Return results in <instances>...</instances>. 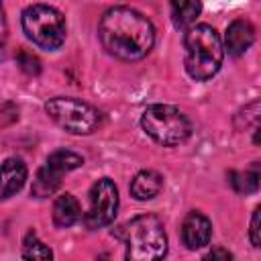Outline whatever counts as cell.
Instances as JSON below:
<instances>
[{
    "label": "cell",
    "mask_w": 261,
    "mask_h": 261,
    "mask_svg": "<svg viewBox=\"0 0 261 261\" xmlns=\"http://www.w3.org/2000/svg\"><path fill=\"white\" fill-rule=\"evenodd\" d=\"M161 190H163V177L153 169L139 171L130 181V196L139 202L155 198Z\"/></svg>",
    "instance_id": "cell-12"
},
{
    "label": "cell",
    "mask_w": 261,
    "mask_h": 261,
    "mask_svg": "<svg viewBox=\"0 0 261 261\" xmlns=\"http://www.w3.org/2000/svg\"><path fill=\"white\" fill-rule=\"evenodd\" d=\"M212 237V222L202 212H190L181 222V241L188 249L196 251L210 243Z\"/></svg>",
    "instance_id": "cell-9"
},
{
    "label": "cell",
    "mask_w": 261,
    "mask_h": 261,
    "mask_svg": "<svg viewBox=\"0 0 261 261\" xmlns=\"http://www.w3.org/2000/svg\"><path fill=\"white\" fill-rule=\"evenodd\" d=\"M22 257L24 259H51L53 251L37 237V232H27L22 241Z\"/></svg>",
    "instance_id": "cell-16"
},
{
    "label": "cell",
    "mask_w": 261,
    "mask_h": 261,
    "mask_svg": "<svg viewBox=\"0 0 261 261\" xmlns=\"http://www.w3.org/2000/svg\"><path fill=\"white\" fill-rule=\"evenodd\" d=\"M259 212H261V208L257 206V208L253 210V216H251V230H249V237H251L253 247H259V245H261V234H259Z\"/></svg>",
    "instance_id": "cell-20"
},
{
    "label": "cell",
    "mask_w": 261,
    "mask_h": 261,
    "mask_svg": "<svg viewBox=\"0 0 261 261\" xmlns=\"http://www.w3.org/2000/svg\"><path fill=\"white\" fill-rule=\"evenodd\" d=\"M24 35L41 49L55 51L65 43V18L63 14L47 4H33L22 12Z\"/></svg>",
    "instance_id": "cell-5"
},
{
    "label": "cell",
    "mask_w": 261,
    "mask_h": 261,
    "mask_svg": "<svg viewBox=\"0 0 261 261\" xmlns=\"http://www.w3.org/2000/svg\"><path fill=\"white\" fill-rule=\"evenodd\" d=\"M6 43H8V22H6V12L0 0V59L6 55Z\"/></svg>",
    "instance_id": "cell-19"
},
{
    "label": "cell",
    "mask_w": 261,
    "mask_h": 261,
    "mask_svg": "<svg viewBox=\"0 0 261 261\" xmlns=\"http://www.w3.org/2000/svg\"><path fill=\"white\" fill-rule=\"evenodd\" d=\"M186 71L196 82H206L214 77L222 65L224 49L220 35L210 24H192L186 29Z\"/></svg>",
    "instance_id": "cell-2"
},
{
    "label": "cell",
    "mask_w": 261,
    "mask_h": 261,
    "mask_svg": "<svg viewBox=\"0 0 261 261\" xmlns=\"http://www.w3.org/2000/svg\"><path fill=\"white\" fill-rule=\"evenodd\" d=\"M16 63H18V67H20L24 73H29V75H37V73L41 71V61H39V57L33 55L31 51H27V49H20V51L16 53Z\"/></svg>",
    "instance_id": "cell-17"
},
{
    "label": "cell",
    "mask_w": 261,
    "mask_h": 261,
    "mask_svg": "<svg viewBox=\"0 0 261 261\" xmlns=\"http://www.w3.org/2000/svg\"><path fill=\"white\" fill-rule=\"evenodd\" d=\"M27 181V165L18 157H10L0 165V200H6L22 190Z\"/></svg>",
    "instance_id": "cell-10"
},
{
    "label": "cell",
    "mask_w": 261,
    "mask_h": 261,
    "mask_svg": "<svg viewBox=\"0 0 261 261\" xmlns=\"http://www.w3.org/2000/svg\"><path fill=\"white\" fill-rule=\"evenodd\" d=\"M228 184L239 194H253L259 188V173L257 171H230Z\"/></svg>",
    "instance_id": "cell-15"
},
{
    "label": "cell",
    "mask_w": 261,
    "mask_h": 261,
    "mask_svg": "<svg viewBox=\"0 0 261 261\" xmlns=\"http://www.w3.org/2000/svg\"><path fill=\"white\" fill-rule=\"evenodd\" d=\"M118 237L126 245L128 261H155L167 253V234L163 222L153 214H141L120 226Z\"/></svg>",
    "instance_id": "cell-3"
},
{
    "label": "cell",
    "mask_w": 261,
    "mask_h": 261,
    "mask_svg": "<svg viewBox=\"0 0 261 261\" xmlns=\"http://www.w3.org/2000/svg\"><path fill=\"white\" fill-rule=\"evenodd\" d=\"M45 112L57 126H61L71 135H90L102 122V114L98 108L71 96L51 98L45 104Z\"/></svg>",
    "instance_id": "cell-6"
},
{
    "label": "cell",
    "mask_w": 261,
    "mask_h": 261,
    "mask_svg": "<svg viewBox=\"0 0 261 261\" xmlns=\"http://www.w3.org/2000/svg\"><path fill=\"white\" fill-rule=\"evenodd\" d=\"M102 47L122 61L143 59L155 43V29L147 16L126 6L108 8L98 22Z\"/></svg>",
    "instance_id": "cell-1"
},
{
    "label": "cell",
    "mask_w": 261,
    "mask_h": 261,
    "mask_svg": "<svg viewBox=\"0 0 261 261\" xmlns=\"http://www.w3.org/2000/svg\"><path fill=\"white\" fill-rule=\"evenodd\" d=\"M141 126L155 143L163 147H175L190 139L192 122L188 116L169 104H151L141 116Z\"/></svg>",
    "instance_id": "cell-4"
},
{
    "label": "cell",
    "mask_w": 261,
    "mask_h": 261,
    "mask_svg": "<svg viewBox=\"0 0 261 261\" xmlns=\"http://www.w3.org/2000/svg\"><path fill=\"white\" fill-rule=\"evenodd\" d=\"M84 165V157L73 153V151H65L59 149L55 153H51L45 161V165L37 171L35 179H33V188L31 194L35 198H47L51 194H55L61 186V179L65 173L77 169Z\"/></svg>",
    "instance_id": "cell-7"
},
{
    "label": "cell",
    "mask_w": 261,
    "mask_h": 261,
    "mask_svg": "<svg viewBox=\"0 0 261 261\" xmlns=\"http://www.w3.org/2000/svg\"><path fill=\"white\" fill-rule=\"evenodd\" d=\"M18 118V110L14 104L6 102V100H0V128L2 126H8L10 122H14Z\"/></svg>",
    "instance_id": "cell-18"
},
{
    "label": "cell",
    "mask_w": 261,
    "mask_h": 261,
    "mask_svg": "<svg viewBox=\"0 0 261 261\" xmlns=\"http://www.w3.org/2000/svg\"><path fill=\"white\" fill-rule=\"evenodd\" d=\"M82 216V210H80V202L75 200L73 194H61L55 204H53V222L55 226L59 228H69L73 226Z\"/></svg>",
    "instance_id": "cell-13"
},
{
    "label": "cell",
    "mask_w": 261,
    "mask_h": 261,
    "mask_svg": "<svg viewBox=\"0 0 261 261\" xmlns=\"http://www.w3.org/2000/svg\"><path fill=\"white\" fill-rule=\"evenodd\" d=\"M216 257H220V259H230L232 255H230L228 251H224V249H214V251H210V253L206 255V259H216Z\"/></svg>",
    "instance_id": "cell-21"
},
{
    "label": "cell",
    "mask_w": 261,
    "mask_h": 261,
    "mask_svg": "<svg viewBox=\"0 0 261 261\" xmlns=\"http://www.w3.org/2000/svg\"><path fill=\"white\" fill-rule=\"evenodd\" d=\"M90 206L84 216V224L90 230L110 224L118 210V190L110 177H100L90 188Z\"/></svg>",
    "instance_id": "cell-8"
},
{
    "label": "cell",
    "mask_w": 261,
    "mask_h": 261,
    "mask_svg": "<svg viewBox=\"0 0 261 261\" xmlns=\"http://www.w3.org/2000/svg\"><path fill=\"white\" fill-rule=\"evenodd\" d=\"M171 2V18L177 29H190L196 24V18L202 12L200 0H169Z\"/></svg>",
    "instance_id": "cell-14"
},
{
    "label": "cell",
    "mask_w": 261,
    "mask_h": 261,
    "mask_svg": "<svg viewBox=\"0 0 261 261\" xmlns=\"http://www.w3.org/2000/svg\"><path fill=\"white\" fill-rule=\"evenodd\" d=\"M255 41V29L249 20L245 18H237L228 24L226 29V35H224V45H226V51L228 55L232 57H241Z\"/></svg>",
    "instance_id": "cell-11"
}]
</instances>
